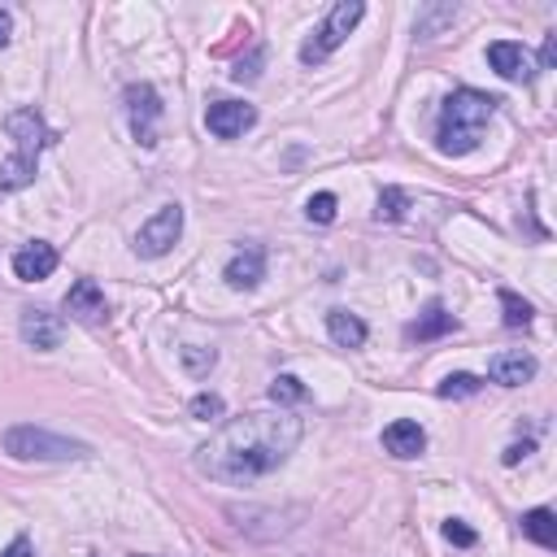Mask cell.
Returning a JSON list of instances; mask_svg holds the SVG:
<instances>
[{
	"label": "cell",
	"instance_id": "cell-1",
	"mask_svg": "<svg viewBox=\"0 0 557 557\" xmlns=\"http://www.w3.org/2000/svg\"><path fill=\"white\" fill-rule=\"evenodd\" d=\"M300 444V418L287 409H252L231 422H222L209 444L196 448L200 474L218 483H252L270 470H278L292 448Z\"/></svg>",
	"mask_w": 557,
	"mask_h": 557
},
{
	"label": "cell",
	"instance_id": "cell-2",
	"mask_svg": "<svg viewBox=\"0 0 557 557\" xmlns=\"http://www.w3.org/2000/svg\"><path fill=\"white\" fill-rule=\"evenodd\" d=\"M496 104H500L496 96L474 91V87L453 91V96L444 100V109H440L435 148H440L444 157H466V152H474L479 139H483V131H487V122H492V113H496Z\"/></svg>",
	"mask_w": 557,
	"mask_h": 557
},
{
	"label": "cell",
	"instance_id": "cell-3",
	"mask_svg": "<svg viewBox=\"0 0 557 557\" xmlns=\"http://www.w3.org/2000/svg\"><path fill=\"white\" fill-rule=\"evenodd\" d=\"M4 453L17 457V461H74V457H87V444L22 422V426L4 431Z\"/></svg>",
	"mask_w": 557,
	"mask_h": 557
},
{
	"label": "cell",
	"instance_id": "cell-4",
	"mask_svg": "<svg viewBox=\"0 0 557 557\" xmlns=\"http://www.w3.org/2000/svg\"><path fill=\"white\" fill-rule=\"evenodd\" d=\"M361 13H366V4L361 0H339L331 13H326V22L305 39V48H300V61L305 65H318V61H326L344 39H348V30L361 22Z\"/></svg>",
	"mask_w": 557,
	"mask_h": 557
},
{
	"label": "cell",
	"instance_id": "cell-5",
	"mask_svg": "<svg viewBox=\"0 0 557 557\" xmlns=\"http://www.w3.org/2000/svg\"><path fill=\"white\" fill-rule=\"evenodd\" d=\"M183 235V209L178 205H161L135 235V252L139 257H165Z\"/></svg>",
	"mask_w": 557,
	"mask_h": 557
},
{
	"label": "cell",
	"instance_id": "cell-6",
	"mask_svg": "<svg viewBox=\"0 0 557 557\" xmlns=\"http://www.w3.org/2000/svg\"><path fill=\"white\" fill-rule=\"evenodd\" d=\"M122 100H126V117H131L135 139H139L144 148H152V144H157V117H161L157 91H152L148 83H131V87L122 91Z\"/></svg>",
	"mask_w": 557,
	"mask_h": 557
},
{
	"label": "cell",
	"instance_id": "cell-7",
	"mask_svg": "<svg viewBox=\"0 0 557 557\" xmlns=\"http://www.w3.org/2000/svg\"><path fill=\"white\" fill-rule=\"evenodd\" d=\"M65 313H70L74 322H83V326H100V322L109 318V300H104L100 283H96V278H78V283L65 292Z\"/></svg>",
	"mask_w": 557,
	"mask_h": 557
},
{
	"label": "cell",
	"instance_id": "cell-8",
	"mask_svg": "<svg viewBox=\"0 0 557 557\" xmlns=\"http://www.w3.org/2000/svg\"><path fill=\"white\" fill-rule=\"evenodd\" d=\"M252 122H257V109H252V104H239V100H213V104L205 109V126H209L218 139H235V135H244Z\"/></svg>",
	"mask_w": 557,
	"mask_h": 557
},
{
	"label": "cell",
	"instance_id": "cell-9",
	"mask_svg": "<svg viewBox=\"0 0 557 557\" xmlns=\"http://www.w3.org/2000/svg\"><path fill=\"white\" fill-rule=\"evenodd\" d=\"M487 65H492L500 78H509V83H531V78H535L531 52H527L522 44H509V39H500V44L487 48Z\"/></svg>",
	"mask_w": 557,
	"mask_h": 557
},
{
	"label": "cell",
	"instance_id": "cell-10",
	"mask_svg": "<svg viewBox=\"0 0 557 557\" xmlns=\"http://www.w3.org/2000/svg\"><path fill=\"white\" fill-rule=\"evenodd\" d=\"M17 331H22V339H26L30 348L48 352V348H57V344H61V335H65V322H61L57 313H48V309H22V322H17Z\"/></svg>",
	"mask_w": 557,
	"mask_h": 557
},
{
	"label": "cell",
	"instance_id": "cell-11",
	"mask_svg": "<svg viewBox=\"0 0 557 557\" xmlns=\"http://www.w3.org/2000/svg\"><path fill=\"white\" fill-rule=\"evenodd\" d=\"M235 292H248V287H257L261 278H265V248H257V244H244L231 261H226V274H222Z\"/></svg>",
	"mask_w": 557,
	"mask_h": 557
},
{
	"label": "cell",
	"instance_id": "cell-12",
	"mask_svg": "<svg viewBox=\"0 0 557 557\" xmlns=\"http://www.w3.org/2000/svg\"><path fill=\"white\" fill-rule=\"evenodd\" d=\"M52 270H57V248L44 244V239H35V244H26V248L13 252V274H17L22 283H39V278H48Z\"/></svg>",
	"mask_w": 557,
	"mask_h": 557
},
{
	"label": "cell",
	"instance_id": "cell-13",
	"mask_svg": "<svg viewBox=\"0 0 557 557\" xmlns=\"http://www.w3.org/2000/svg\"><path fill=\"white\" fill-rule=\"evenodd\" d=\"M487 374H492V383H500V387H518V383H527V379L535 374V357L522 352V348L496 352V357L487 361Z\"/></svg>",
	"mask_w": 557,
	"mask_h": 557
},
{
	"label": "cell",
	"instance_id": "cell-14",
	"mask_svg": "<svg viewBox=\"0 0 557 557\" xmlns=\"http://www.w3.org/2000/svg\"><path fill=\"white\" fill-rule=\"evenodd\" d=\"M383 448H387L392 457L409 461V457H418V453L426 448V435H422V426H418V422H409V418H396L392 426H383Z\"/></svg>",
	"mask_w": 557,
	"mask_h": 557
},
{
	"label": "cell",
	"instance_id": "cell-15",
	"mask_svg": "<svg viewBox=\"0 0 557 557\" xmlns=\"http://www.w3.org/2000/svg\"><path fill=\"white\" fill-rule=\"evenodd\" d=\"M453 326H457V322H453V313H448L440 300H431V305L418 313V322H409V331H405V335L422 344V339H440V335H448Z\"/></svg>",
	"mask_w": 557,
	"mask_h": 557
},
{
	"label": "cell",
	"instance_id": "cell-16",
	"mask_svg": "<svg viewBox=\"0 0 557 557\" xmlns=\"http://www.w3.org/2000/svg\"><path fill=\"white\" fill-rule=\"evenodd\" d=\"M35 161H39V152L17 148V152H13V157L0 165V196H9V191H17V187L35 183Z\"/></svg>",
	"mask_w": 557,
	"mask_h": 557
},
{
	"label": "cell",
	"instance_id": "cell-17",
	"mask_svg": "<svg viewBox=\"0 0 557 557\" xmlns=\"http://www.w3.org/2000/svg\"><path fill=\"white\" fill-rule=\"evenodd\" d=\"M326 331H331V339L339 348H361L366 344V322L357 313H348V309H331L326 313Z\"/></svg>",
	"mask_w": 557,
	"mask_h": 557
},
{
	"label": "cell",
	"instance_id": "cell-18",
	"mask_svg": "<svg viewBox=\"0 0 557 557\" xmlns=\"http://www.w3.org/2000/svg\"><path fill=\"white\" fill-rule=\"evenodd\" d=\"M522 535L535 540L540 548H557V513L553 509H527L522 513Z\"/></svg>",
	"mask_w": 557,
	"mask_h": 557
},
{
	"label": "cell",
	"instance_id": "cell-19",
	"mask_svg": "<svg viewBox=\"0 0 557 557\" xmlns=\"http://www.w3.org/2000/svg\"><path fill=\"white\" fill-rule=\"evenodd\" d=\"M270 400H274L278 409H287V405H305V400H309V387H305L296 374H278V379L270 383Z\"/></svg>",
	"mask_w": 557,
	"mask_h": 557
},
{
	"label": "cell",
	"instance_id": "cell-20",
	"mask_svg": "<svg viewBox=\"0 0 557 557\" xmlns=\"http://www.w3.org/2000/svg\"><path fill=\"white\" fill-rule=\"evenodd\" d=\"M500 309H505V326H531V305L518 292L500 287Z\"/></svg>",
	"mask_w": 557,
	"mask_h": 557
},
{
	"label": "cell",
	"instance_id": "cell-21",
	"mask_svg": "<svg viewBox=\"0 0 557 557\" xmlns=\"http://www.w3.org/2000/svg\"><path fill=\"white\" fill-rule=\"evenodd\" d=\"M479 387H483V379H479V374H466V370H457V374H448V379H444L435 392H440L444 400H453V396H474Z\"/></svg>",
	"mask_w": 557,
	"mask_h": 557
},
{
	"label": "cell",
	"instance_id": "cell-22",
	"mask_svg": "<svg viewBox=\"0 0 557 557\" xmlns=\"http://www.w3.org/2000/svg\"><path fill=\"white\" fill-rule=\"evenodd\" d=\"M405 205H409V196L400 187H383L374 213H379V222H396V218H405Z\"/></svg>",
	"mask_w": 557,
	"mask_h": 557
},
{
	"label": "cell",
	"instance_id": "cell-23",
	"mask_svg": "<svg viewBox=\"0 0 557 557\" xmlns=\"http://www.w3.org/2000/svg\"><path fill=\"white\" fill-rule=\"evenodd\" d=\"M213 361H218L213 348H200V344H187V348H183V366H187V374H196V379H205V374L213 370Z\"/></svg>",
	"mask_w": 557,
	"mask_h": 557
},
{
	"label": "cell",
	"instance_id": "cell-24",
	"mask_svg": "<svg viewBox=\"0 0 557 557\" xmlns=\"http://www.w3.org/2000/svg\"><path fill=\"white\" fill-rule=\"evenodd\" d=\"M222 409H226V405H222V396H213V392H200V396H191V405H187V413H191V418H205V422H209V418H222Z\"/></svg>",
	"mask_w": 557,
	"mask_h": 557
},
{
	"label": "cell",
	"instance_id": "cell-25",
	"mask_svg": "<svg viewBox=\"0 0 557 557\" xmlns=\"http://www.w3.org/2000/svg\"><path fill=\"white\" fill-rule=\"evenodd\" d=\"M305 213H309V222H331V218H335V196H331V191H318V196H309Z\"/></svg>",
	"mask_w": 557,
	"mask_h": 557
},
{
	"label": "cell",
	"instance_id": "cell-26",
	"mask_svg": "<svg viewBox=\"0 0 557 557\" xmlns=\"http://www.w3.org/2000/svg\"><path fill=\"white\" fill-rule=\"evenodd\" d=\"M444 535H448L453 544H461V548H470V544L479 540V535H474V531H470L466 522H457V518H448V522H444Z\"/></svg>",
	"mask_w": 557,
	"mask_h": 557
},
{
	"label": "cell",
	"instance_id": "cell-27",
	"mask_svg": "<svg viewBox=\"0 0 557 557\" xmlns=\"http://www.w3.org/2000/svg\"><path fill=\"white\" fill-rule=\"evenodd\" d=\"M531 448H535V444H531V440H522V444H509V448H505V453H500V461H505V466H518V461H522V457H527V453H531Z\"/></svg>",
	"mask_w": 557,
	"mask_h": 557
},
{
	"label": "cell",
	"instance_id": "cell-28",
	"mask_svg": "<svg viewBox=\"0 0 557 557\" xmlns=\"http://www.w3.org/2000/svg\"><path fill=\"white\" fill-rule=\"evenodd\" d=\"M4 557H35V553H30V540H26V535H17V540L4 548Z\"/></svg>",
	"mask_w": 557,
	"mask_h": 557
},
{
	"label": "cell",
	"instance_id": "cell-29",
	"mask_svg": "<svg viewBox=\"0 0 557 557\" xmlns=\"http://www.w3.org/2000/svg\"><path fill=\"white\" fill-rule=\"evenodd\" d=\"M553 61H557V35H548V39H544V57H540V65L548 70ZM540 65H535V70H540Z\"/></svg>",
	"mask_w": 557,
	"mask_h": 557
},
{
	"label": "cell",
	"instance_id": "cell-30",
	"mask_svg": "<svg viewBox=\"0 0 557 557\" xmlns=\"http://www.w3.org/2000/svg\"><path fill=\"white\" fill-rule=\"evenodd\" d=\"M9 30H13V17H9V13H4V9H0V48H4V44H9Z\"/></svg>",
	"mask_w": 557,
	"mask_h": 557
}]
</instances>
